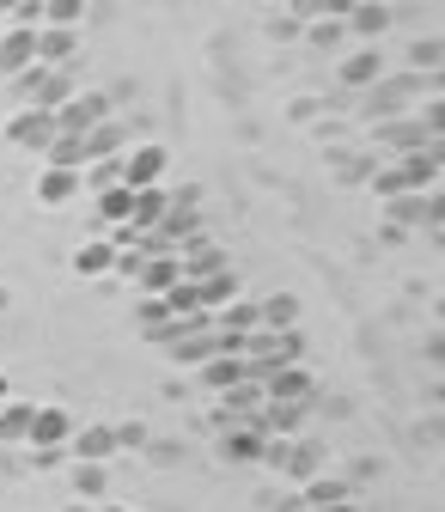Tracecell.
<instances>
[{
	"mask_svg": "<svg viewBox=\"0 0 445 512\" xmlns=\"http://www.w3.org/2000/svg\"><path fill=\"white\" fill-rule=\"evenodd\" d=\"M403 171H409V183H433V171H439V165H433V153H409V165H403Z\"/></svg>",
	"mask_w": 445,
	"mask_h": 512,
	"instance_id": "obj_26",
	"label": "cell"
},
{
	"mask_svg": "<svg viewBox=\"0 0 445 512\" xmlns=\"http://www.w3.org/2000/svg\"><path fill=\"white\" fill-rule=\"evenodd\" d=\"M98 214H104L110 226H129V214H135V189H129V183H104V189H98Z\"/></svg>",
	"mask_w": 445,
	"mask_h": 512,
	"instance_id": "obj_14",
	"label": "cell"
},
{
	"mask_svg": "<svg viewBox=\"0 0 445 512\" xmlns=\"http://www.w3.org/2000/svg\"><path fill=\"white\" fill-rule=\"evenodd\" d=\"M385 7H391V0H385Z\"/></svg>",
	"mask_w": 445,
	"mask_h": 512,
	"instance_id": "obj_39",
	"label": "cell"
},
{
	"mask_svg": "<svg viewBox=\"0 0 445 512\" xmlns=\"http://www.w3.org/2000/svg\"><path fill=\"white\" fill-rule=\"evenodd\" d=\"M86 19V0H43V25H80Z\"/></svg>",
	"mask_w": 445,
	"mask_h": 512,
	"instance_id": "obj_21",
	"label": "cell"
},
{
	"mask_svg": "<svg viewBox=\"0 0 445 512\" xmlns=\"http://www.w3.org/2000/svg\"><path fill=\"white\" fill-rule=\"evenodd\" d=\"M25 439L37 445V452H61V445L74 439V415H68V409H55V403H43V409H31Z\"/></svg>",
	"mask_w": 445,
	"mask_h": 512,
	"instance_id": "obj_2",
	"label": "cell"
},
{
	"mask_svg": "<svg viewBox=\"0 0 445 512\" xmlns=\"http://www.w3.org/2000/svg\"><path fill=\"white\" fill-rule=\"evenodd\" d=\"M378 74H385V55H378V49H354V55L342 61V80H348V86H366V80H378Z\"/></svg>",
	"mask_w": 445,
	"mask_h": 512,
	"instance_id": "obj_20",
	"label": "cell"
},
{
	"mask_svg": "<svg viewBox=\"0 0 445 512\" xmlns=\"http://www.w3.org/2000/svg\"><path fill=\"white\" fill-rule=\"evenodd\" d=\"M135 281H141L147 293L177 287V281H183V256H153V263H141V269H135Z\"/></svg>",
	"mask_w": 445,
	"mask_h": 512,
	"instance_id": "obj_11",
	"label": "cell"
},
{
	"mask_svg": "<svg viewBox=\"0 0 445 512\" xmlns=\"http://www.w3.org/2000/svg\"><path fill=\"white\" fill-rule=\"evenodd\" d=\"M427 135H445V104H427Z\"/></svg>",
	"mask_w": 445,
	"mask_h": 512,
	"instance_id": "obj_30",
	"label": "cell"
},
{
	"mask_svg": "<svg viewBox=\"0 0 445 512\" xmlns=\"http://www.w3.org/2000/svg\"><path fill=\"white\" fill-rule=\"evenodd\" d=\"M263 397H269V403H305V397H311V372H305V366H275V372L263 378Z\"/></svg>",
	"mask_w": 445,
	"mask_h": 512,
	"instance_id": "obj_5",
	"label": "cell"
},
{
	"mask_svg": "<svg viewBox=\"0 0 445 512\" xmlns=\"http://www.w3.org/2000/svg\"><path fill=\"white\" fill-rule=\"evenodd\" d=\"M433 360H445V342H439V348H433Z\"/></svg>",
	"mask_w": 445,
	"mask_h": 512,
	"instance_id": "obj_35",
	"label": "cell"
},
{
	"mask_svg": "<svg viewBox=\"0 0 445 512\" xmlns=\"http://www.w3.org/2000/svg\"><path fill=\"white\" fill-rule=\"evenodd\" d=\"M110 122L98 98H68V104H55V128H68V135H86V128Z\"/></svg>",
	"mask_w": 445,
	"mask_h": 512,
	"instance_id": "obj_9",
	"label": "cell"
},
{
	"mask_svg": "<svg viewBox=\"0 0 445 512\" xmlns=\"http://www.w3.org/2000/svg\"><path fill=\"white\" fill-rule=\"evenodd\" d=\"M43 165H68V171L92 165V147H86V135H68V128H61V135L43 147Z\"/></svg>",
	"mask_w": 445,
	"mask_h": 512,
	"instance_id": "obj_10",
	"label": "cell"
},
{
	"mask_svg": "<svg viewBox=\"0 0 445 512\" xmlns=\"http://www.w3.org/2000/svg\"><path fill=\"white\" fill-rule=\"evenodd\" d=\"M74 488H80V500H98L104 494V464H80L74 470Z\"/></svg>",
	"mask_w": 445,
	"mask_h": 512,
	"instance_id": "obj_24",
	"label": "cell"
},
{
	"mask_svg": "<svg viewBox=\"0 0 445 512\" xmlns=\"http://www.w3.org/2000/svg\"><path fill=\"white\" fill-rule=\"evenodd\" d=\"M263 324H269V330H293V324H299V305H293L287 293L269 299V305H263Z\"/></svg>",
	"mask_w": 445,
	"mask_h": 512,
	"instance_id": "obj_22",
	"label": "cell"
},
{
	"mask_svg": "<svg viewBox=\"0 0 445 512\" xmlns=\"http://www.w3.org/2000/svg\"><path fill=\"white\" fill-rule=\"evenodd\" d=\"M68 55H74V31H68V25H43V31H37V61H49V68H68Z\"/></svg>",
	"mask_w": 445,
	"mask_h": 512,
	"instance_id": "obj_13",
	"label": "cell"
},
{
	"mask_svg": "<svg viewBox=\"0 0 445 512\" xmlns=\"http://www.w3.org/2000/svg\"><path fill=\"white\" fill-rule=\"evenodd\" d=\"M37 61V31L31 25H0V74H25Z\"/></svg>",
	"mask_w": 445,
	"mask_h": 512,
	"instance_id": "obj_3",
	"label": "cell"
},
{
	"mask_svg": "<svg viewBox=\"0 0 445 512\" xmlns=\"http://www.w3.org/2000/svg\"><path fill=\"white\" fill-rule=\"evenodd\" d=\"M305 7H317V13H330V19H348L360 0H305Z\"/></svg>",
	"mask_w": 445,
	"mask_h": 512,
	"instance_id": "obj_28",
	"label": "cell"
},
{
	"mask_svg": "<svg viewBox=\"0 0 445 512\" xmlns=\"http://www.w3.org/2000/svg\"><path fill=\"white\" fill-rule=\"evenodd\" d=\"M439 61H445L439 43H421V49H415V68H439Z\"/></svg>",
	"mask_w": 445,
	"mask_h": 512,
	"instance_id": "obj_29",
	"label": "cell"
},
{
	"mask_svg": "<svg viewBox=\"0 0 445 512\" xmlns=\"http://www.w3.org/2000/svg\"><path fill=\"white\" fill-rule=\"evenodd\" d=\"M104 512H135V506H104Z\"/></svg>",
	"mask_w": 445,
	"mask_h": 512,
	"instance_id": "obj_34",
	"label": "cell"
},
{
	"mask_svg": "<svg viewBox=\"0 0 445 512\" xmlns=\"http://www.w3.org/2000/svg\"><path fill=\"white\" fill-rule=\"evenodd\" d=\"M13 7H19V0H0V19H7V13H13Z\"/></svg>",
	"mask_w": 445,
	"mask_h": 512,
	"instance_id": "obj_33",
	"label": "cell"
},
{
	"mask_svg": "<svg viewBox=\"0 0 445 512\" xmlns=\"http://www.w3.org/2000/svg\"><path fill=\"white\" fill-rule=\"evenodd\" d=\"M68 512H92V506H68Z\"/></svg>",
	"mask_w": 445,
	"mask_h": 512,
	"instance_id": "obj_36",
	"label": "cell"
},
{
	"mask_svg": "<svg viewBox=\"0 0 445 512\" xmlns=\"http://www.w3.org/2000/svg\"><path fill=\"white\" fill-rule=\"evenodd\" d=\"M55 135H61V128H55V110H43V104H25V110L7 122V141L25 147V153H43Z\"/></svg>",
	"mask_w": 445,
	"mask_h": 512,
	"instance_id": "obj_1",
	"label": "cell"
},
{
	"mask_svg": "<svg viewBox=\"0 0 445 512\" xmlns=\"http://www.w3.org/2000/svg\"><path fill=\"white\" fill-rule=\"evenodd\" d=\"M226 458H238V464H257V458H269V439H263V427H238V433H226Z\"/></svg>",
	"mask_w": 445,
	"mask_h": 512,
	"instance_id": "obj_15",
	"label": "cell"
},
{
	"mask_svg": "<svg viewBox=\"0 0 445 512\" xmlns=\"http://www.w3.org/2000/svg\"><path fill=\"white\" fill-rule=\"evenodd\" d=\"M202 378L214 384V391H232V384L250 378V372H244V354H214V360H202Z\"/></svg>",
	"mask_w": 445,
	"mask_h": 512,
	"instance_id": "obj_17",
	"label": "cell"
},
{
	"mask_svg": "<svg viewBox=\"0 0 445 512\" xmlns=\"http://www.w3.org/2000/svg\"><path fill=\"white\" fill-rule=\"evenodd\" d=\"M342 37H348V25H342V19H324V25H311V43H324V49H330V43H342Z\"/></svg>",
	"mask_w": 445,
	"mask_h": 512,
	"instance_id": "obj_27",
	"label": "cell"
},
{
	"mask_svg": "<svg viewBox=\"0 0 445 512\" xmlns=\"http://www.w3.org/2000/svg\"><path fill=\"white\" fill-rule=\"evenodd\" d=\"M80 171H68V165H43V177H37V202L43 208H61V202H74L80 196Z\"/></svg>",
	"mask_w": 445,
	"mask_h": 512,
	"instance_id": "obj_6",
	"label": "cell"
},
{
	"mask_svg": "<svg viewBox=\"0 0 445 512\" xmlns=\"http://www.w3.org/2000/svg\"><path fill=\"white\" fill-rule=\"evenodd\" d=\"M165 208H171V189H165V183H147V189H135L129 226H135V232H159V226H165Z\"/></svg>",
	"mask_w": 445,
	"mask_h": 512,
	"instance_id": "obj_7",
	"label": "cell"
},
{
	"mask_svg": "<svg viewBox=\"0 0 445 512\" xmlns=\"http://www.w3.org/2000/svg\"><path fill=\"white\" fill-rule=\"evenodd\" d=\"M196 293H202V311H208V305H232V299H238V275H232V269H214V275L196 281Z\"/></svg>",
	"mask_w": 445,
	"mask_h": 512,
	"instance_id": "obj_18",
	"label": "cell"
},
{
	"mask_svg": "<svg viewBox=\"0 0 445 512\" xmlns=\"http://www.w3.org/2000/svg\"><path fill=\"white\" fill-rule=\"evenodd\" d=\"M159 177H165V147H129L122 153V183L129 189H147Z\"/></svg>",
	"mask_w": 445,
	"mask_h": 512,
	"instance_id": "obj_4",
	"label": "cell"
},
{
	"mask_svg": "<svg viewBox=\"0 0 445 512\" xmlns=\"http://www.w3.org/2000/svg\"><path fill=\"white\" fill-rule=\"evenodd\" d=\"M0 311H7V293H0Z\"/></svg>",
	"mask_w": 445,
	"mask_h": 512,
	"instance_id": "obj_37",
	"label": "cell"
},
{
	"mask_svg": "<svg viewBox=\"0 0 445 512\" xmlns=\"http://www.w3.org/2000/svg\"><path fill=\"white\" fill-rule=\"evenodd\" d=\"M7 391H13V384H7V372H0V403H7Z\"/></svg>",
	"mask_w": 445,
	"mask_h": 512,
	"instance_id": "obj_32",
	"label": "cell"
},
{
	"mask_svg": "<svg viewBox=\"0 0 445 512\" xmlns=\"http://www.w3.org/2000/svg\"><path fill=\"white\" fill-rule=\"evenodd\" d=\"M68 452H74V464H104L116 452V427H74Z\"/></svg>",
	"mask_w": 445,
	"mask_h": 512,
	"instance_id": "obj_8",
	"label": "cell"
},
{
	"mask_svg": "<svg viewBox=\"0 0 445 512\" xmlns=\"http://www.w3.org/2000/svg\"><path fill=\"white\" fill-rule=\"evenodd\" d=\"M116 244H86V250H74V275H86V281H98V275H110L116 269Z\"/></svg>",
	"mask_w": 445,
	"mask_h": 512,
	"instance_id": "obj_16",
	"label": "cell"
},
{
	"mask_svg": "<svg viewBox=\"0 0 445 512\" xmlns=\"http://www.w3.org/2000/svg\"><path fill=\"white\" fill-rule=\"evenodd\" d=\"M342 25L360 31V37H385V31H391V7H385V0H360V7H354Z\"/></svg>",
	"mask_w": 445,
	"mask_h": 512,
	"instance_id": "obj_12",
	"label": "cell"
},
{
	"mask_svg": "<svg viewBox=\"0 0 445 512\" xmlns=\"http://www.w3.org/2000/svg\"><path fill=\"white\" fill-rule=\"evenodd\" d=\"M439 244H445V238H439Z\"/></svg>",
	"mask_w": 445,
	"mask_h": 512,
	"instance_id": "obj_40",
	"label": "cell"
},
{
	"mask_svg": "<svg viewBox=\"0 0 445 512\" xmlns=\"http://www.w3.org/2000/svg\"><path fill=\"white\" fill-rule=\"evenodd\" d=\"M311 512H360L354 500H330V506H311Z\"/></svg>",
	"mask_w": 445,
	"mask_h": 512,
	"instance_id": "obj_31",
	"label": "cell"
},
{
	"mask_svg": "<svg viewBox=\"0 0 445 512\" xmlns=\"http://www.w3.org/2000/svg\"><path fill=\"white\" fill-rule=\"evenodd\" d=\"M263 324V305H250V299H232L226 305V317H220V336H250Z\"/></svg>",
	"mask_w": 445,
	"mask_h": 512,
	"instance_id": "obj_19",
	"label": "cell"
},
{
	"mask_svg": "<svg viewBox=\"0 0 445 512\" xmlns=\"http://www.w3.org/2000/svg\"><path fill=\"white\" fill-rule=\"evenodd\" d=\"M439 397H445V384H439Z\"/></svg>",
	"mask_w": 445,
	"mask_h": 512,
	"instance_id": "obj_38",
	"label": "cell"
},
{
	"mask_svg": "<svg viewBox=\"0 0 445 512\" xmlns=\"http://www.w3.org/2000/svg\"><path fill=\"white\" fill-rule=\"evenodd\" d=\"M305 500H311V506H330V500H348V488H342V482H330V476H317V482L305 488Z\"/></svg>",
	"mask_w": 445,
	"mask_h": 512,
	"instance_id": "obj_25",
	"label": "cell"
},
{
	"mask_svg": "<svg viewBox=\"0 0 445 512\" xmlns=\"http://www.w3.org/2000/svg\"><path fill=\"white\" fill-rule=\"evenodd\" d=\"M25 427H31V409L25 403H0V439H25Z\"/></svg>",
	"mask_w": 445,
	"mask_h": 512,
	"instance_id": "obj_23",
	"label": "cell"
}]
</instances>
